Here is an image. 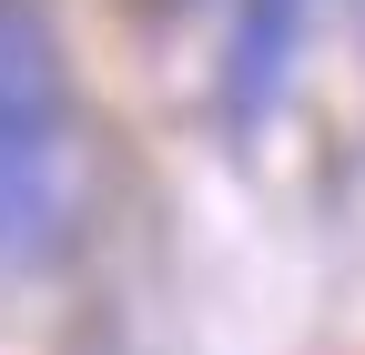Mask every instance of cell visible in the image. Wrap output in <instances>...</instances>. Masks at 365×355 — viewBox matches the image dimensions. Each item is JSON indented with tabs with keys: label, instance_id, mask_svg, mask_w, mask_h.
I'll list each match as a JSON object with an SVG mask.
<instances>
[{
	"label": "cell",
	"instance_id": "cell-1",
	"mask_svg": "<svg viewBox=\"0 0 365 355\" xmlns=\"http://www.w3.org/2000/svg\"><path fill=\"white\" fill-rule=\"evenodd\" d=\"M81 203V122L61 41L31 0H0V274L51 264Z\"/></svg>",
	"mask_w": 365,
	"mask_h": 355
},
{
	"label": "cell",
	"instance_id": "cell-2",
	"mask_svg": "<svg viewBox=\"0 0 365 355\" xmlns=\"http://www.w3.org/2000/svg\"><path fill=\"white\" fill-rule=\"evenodd\" d=\"M294 41H304V0H234V31H223V112L264 122L294 81Z\"/></svg>",
	"mask_w": 365,
	"mask_h": 355
},
{
	"label": "cell",
	"instance_id": "cell-3",
	"mask_svg": "<svg viewBox=\"0 0 365 355\" xmlns=\"http://www.w3.org/2000/svg\"><path fill=\"white\" fill-rule=\"evenodd\" d=\"M143 11H173V0H143Z\"/></svg>",
	"mask_w": 365,
	"mask_h": 355
}]
</instances>
